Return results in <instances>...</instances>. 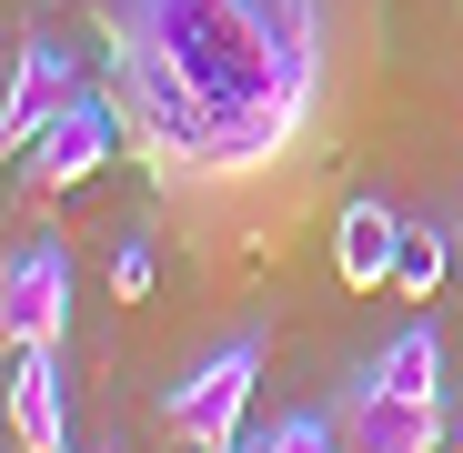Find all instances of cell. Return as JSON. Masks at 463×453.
<instances>
[{
    "label": "cell",
    "instance_id": "obj_12",
    "mask_svg": "<svg viewBox=\"0 0 463 453\" xmlns=\"http://www.w3.org/2000/svg\"><path fill=\"white\" fill-rule=\"evenodd\" d=\"M111 292H121V302L151 292V242H121V252H111Z\"/></svg>",
    "mask_w": 463,
    "mask_h": 453
},
{
    "label": "cell",
    "instance_id": "obj_14",
    "mask_svg": "<svg viewBox=\"0 0 463 453\" xmlns=\"http://www.w3.org/2000/svg\"><path fill=\"white\" fill-rule=\"evenodd\" d=\"M453 262H463V222H453Z\"/></svg>",
    "mask_w": 463,
    "mask_h": 453
},
{
    "label": "cell",
    "instance_id": "obj_5",
    "mask_svg": "<svg viewBox=\"0 0 463 453\" xmlns=\"http://www.w3.org/2000/svg\"><path fill=\"white\" fill-rule=\"evenodd\" d=\"M343 453H443V403L423 393H383L373 373H353L343 383Z\"/></svg>",
    "mask_w": 463,
    "mask_h": 453
},
{
    "label": "cell",
    "instance_id": "obj_2",
    "mask_svg": "<svg viewBox=\"0 0 463 453\" xmlns=\"http://www.w3.org/2000/svg\"><path fill=\"white\" fill-rule=\"evenodd\" d=\"M121 162V111L111 91H71L31 141H21V202H61V192H81L91 172Z\"/></svg>",
    "mask_w": 463,
    "mask_h": 453
},
{
    "label": "cell",
    "instance_id": "obj_3",
    "mask_svg": "<svg viewBox=\"0 0 463 453\" xmlns=\"http://www.w3.org/2000/svg\"><path fill=\"white\" fill-rule=\"evenodd\" d=\"M252 383H262V333H242V343H222L212 363H192L182 383H172V403H162V433H172L182 453H212V443H242Z\"/></svg>",
    "mask_w": 463,
    "mask_h": 453
},
{
    "label": "cell",
    "instance_id": "obj_10",
    "mask_svg": "<svg viewBox=\"0 0 463 453\" xmlns=\"http://www.w3.org/2000/svg\"><path fill=\"white\" fill-rule=\"evenodd\" d=\"M443 272H463V262H453V242L433 232V222H403V252H393V292H403V302H433V292H443Z\"/></svg>",
    "mask_w": 463,
    "mask_h": 453
},
{
    "label": "cell",
    "instance_id": "obj_7",
    "mask_svg": "<svg viewBox=\"0 0 463 453\" xmlns=\"http://www.w3.org/2000/svg\"><path fill=\"white\" fill-rule=\"evenodd\" d=\"M0 413H11L21 453H71V403H61V353H21L11 383H0Z\"/></svg>",
    "mask_w": 463,
    "mask_h": 453
},
{
    "label": "cell",
    "instance_id": "obj_1",
    "mask_svg": "<svg viewBox=\"0 0 463 453\" xmlns=\"http://www.w3.org/2000/svg\"><path fill=\"white\" fill-rule=\"evenodd\" d=\"M81 21L162 232L212 282L262 272L353 151L383 0H81Z\"/></svg>",
    "mask_w": 463,
    "mask_h": 453
},
{
    "label": "cell",
    "instance_id": "obj_11",
    "mask_svg": "<svg viewBox=\"0 0 463 453\" xmlns=\"http://www.w3.org/2000/svg\"><path fill=\"white\" fill-rule=\"evenodd\" d=\"M252 453H343V423L333 413H282L252 433Z\"/></svg>",
    "mask_w": 463,
    "mask_h": 453
},
{
    "label": "cell",
    "instance_id": "obj_8",
    "mask_svg": "<svg viewBox=\"0 0 463 453\" xmlns=\"http://www.w3.org/2000/svg\"><path fill=\"white\" fill-rule=\"evenodd\" d=\"M393 252H403V212H383V202L333 212V282L343 292H393Z\"/></svg>",
    "mask_w": 463,
    "mask_h": 453
},
{
    "label": "cell",
    "instance_id": "obj_4",
    "mask_svg": "<svg viewBox=\"0 0 463 453\" xmlns=\"http://www.w3.org/2000/svg\"><path fill=\"white\" fill-rule=\"evenodd\" d=\"M61 323H71V252L21 242L0 262V343L11 353H61Z\"/></svg>",
    "mask_w": 463,
    "mask_h": 453
},
{
    "label": "cell",
    "instance_id": "obj_9",
    "mask_svg": "<svg viewBox=\"0 0 463 453\" xmlns=\"http://www.w3.org/2000/svg\"><path fill=\"white\" fill-rule=\"evenodd\" d=\"M363 373H373L383 393H423V403H443V333H433V323H413V333L383 343Z\"/></svg>",
    "mask_w": 463,
    "mask_h": 453
},
{
    "label": "cell",
    "instance_id": "obj_6",
    "mask_svg": "<svg viewBox=\"0 0 463 453\" xmlns=\"http://www.w3.org/2000/svg\"><path fill=\"white\" fill-rule=\"evenodd\" d=\"M71 81H81V61H71L51 31H31L21 61H11V91H0V141H31V131L71 101Z\"/></svg>",
    "mask_w": 463,
    "mask_h": 453
},
{
    "label": "cell",
    "instance_id": "obj_13",
    "mask_svg": "<svg viewBox=\"0 0 463 453\" xmlns=\"http://www.w3.org/2000/svg\"><path fill=\"white\" fill-rule=\"evenodd\" d=\"M212 453H252V443H212Z\"/></svg>",
    "mask_w": 463,
    "mask_h": 453
},
{
    "label": "cell",
    "instance_id": "obj_15",
    "mask_svg": "<svg viewBox=\"0 0 463 453\" xmlns=\"http://www.w3.org/2000/svg\"><path fill=\"white\" fill-rule=\"evenodd\" d=\"M453 11H463V0H453Z\"/></svg>",
    "mask_w": 463,
    "mask_h": 453
}]
</instances>
